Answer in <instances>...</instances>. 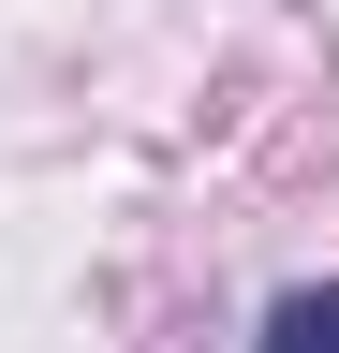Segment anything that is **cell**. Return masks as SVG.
<instances>
[{
	"instance_id": "obj_1",
	"label": "cell",
	"mask_w": 339,
	"mask_h": 353,
	"mask_svg": "<svg viewBox=\"0 0 339 353\" xmlns=\"http://www.w3.org/2000/svg\"><path fill=\"white\" fill-rule=\"evenodd\" d=\"M251 353H339V280H295L280 309H266V339Z\"/></svg>"
}]
</instances>
